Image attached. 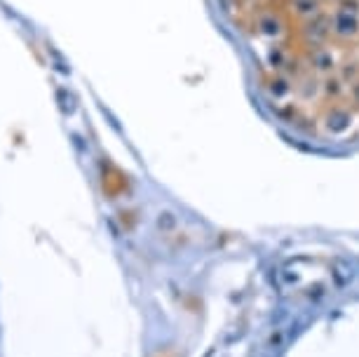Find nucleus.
I'll return each mask as SVG.
<instances>
[{
    "label": "nucleus",
    "mask_w": 359,
    "mask_h": 357,
    "mask_svg": "<svg viewBox=\"0 0 359 357\" xmlns=\"http://www.w3.org/2000/svg\"><path fill=\"white\" fill-rule=\"evenodd\" d=\"M331 40L348 45L359 40V0H341L329 10Z\"/></svg>",
    "instance_id": "1"
},
{
    "label": "nucleus",
    "mask_w": 359,
    "mask_h": 357,
    "mask_svg": "<svg viewBox=\"0 0 359 357\" xmlns=\"http://www.w3.org/2000/svg\"><path fill=\"white\" fill-rule=\"evenodd\" d=\"M301 36L306 40V45L310 50L331 43V22H329V12H317V15L303 19V29Z\"/></svg>",
    "instance_id": "2"
},
{
    "label": "nucleus",
    "mask_w": 359,
    "mask_h": 357,
    "mask_svg": "<svg viewBox=\"0 0 359 357\" xmlns=\"http://www.w3.org/2000/svg\"><path fill=\"white\" fill-rule=\"evenodd\" d=\"M352 123H355V113H352L350 106L338 104V101H331V106L324 111L322 118L324 132L331 134V137H341V134L352 130Z\"/></svg>",
    "instance_id": "3"
},
{
    "label": "nucleus",
    "mask_w": 359,
    "mask_h": 357,
    "mask_svg": "<svg viewBox=\"0 0 359 357\" xmlns=\"http://www.w3.org/2000/svg\"><path fill=\"white\" fill-rule=\"evenodd\" d=\"M310 71L317 73V76L327 78V76H336L338 66H341V57H338L336 47L334 45H322L310 50Z\"/></svg>",
    "instance_id": "4"
},
{
    "label": "nucleus",
    "mask_w": 359,
    "mask_h": 357,
    "mask_svg": "<svg viewBox=\"0 0 359 357\" xmlns=\"http://www.w3.org/2000/svg\"><path fill=\"white\" fill-rule=\"evenodd\" d=\"M263 87H266V92L275 101H287L291 94H294V83H291V78H287L284 73H275V71L266 78Z\"/></svg>",
    "instance_id": "5"
},
{
    "label": "nucleus",
    "mask_w": 359,
    "mask_h": 357,
    "mask_svg": "<svg viewBox=\"0 0 359 357\" xmlns=\"http://www.w3.org/2000/svg\"><path fill=\"white\" fill-rule=\"evenodd\" d=\"M256 29H259L263 38L280 40L284 33V22L277 12H261L259 19H256Z\"/></svg>",
    "instance_id": "6"
},
{
    "label": "nucleus",
    "mask_w": 359,
    "mask_h": 357,
    "mask_svg": "<svg viewBox=\"0 0 359 357\" xmlns=\"http://www.w3.org/2000/svg\"><path fill=\"white\" fill-rule=\"evenodd\" d=\"M291 10L301 19H308L322 12V0H291Z\"/></svg>",
    "instance_id": "7"
},
{
    "label": "nucleus",
    "mask_w": 359,
    "mask_h": 357,
    "mask_svg": "<svg viewBox=\"0 0 359 357\" xmlns=\"http://www.w3.org/2000/svg\"><path fill=\"white\" fill-rule=\"evenodd\" d=\"M270 69H273L275 73H282V66H284V59H287V55H284V50L280 45H275V47H270Z\"/></svg>",
    "instance_id": "8"
},
{
    "label": "nucleus",
    "mask_w": 359,
    "mask_h": 357,
    "mask_svg": "<svg viewBox=\"0 0 359 357\" xmlns=\"http://www.w3.org/2000/svg\"><path fill=\"white\" fill-rule=\"evenodd\" d=\"M345 94H348L350 104H352V106H357V109H359V76H357V78H352V80H348V90H345Z\"/></svg>",
    "instance_id": "9"
},
{
    "label": "nucleus",
    "mask_w": 359,
    "mask_h": 357,
    "mask_svg": "<svg viewBox=\"0 0 359 357\" xmlns=\"http://www.w3.org/2000/svg\"><path fill=\"white\" fill-rule=\"evenodd\" d=\"M336 3H341V0H334V5H336Z\"/></svg>",
    "instance_id": "10"
}]
</instances>
